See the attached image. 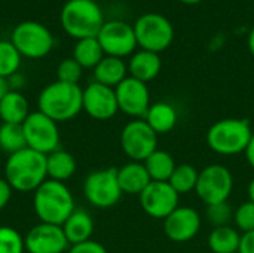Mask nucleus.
<instances>
[{
    "instance_id": "c9c22d12",
    "label": "nucleus",
    "mask_w": 254,
    "mask_h": 253,
    "mask_svg": "<svg viewBox=\"0 0 254 253\" xmlns=\"http://www.w3.org/2000/svg\"><path fill=\"white\" fill-rule=\"evenodd\" d=\"M12 192H13V189L10 188L7 180L0 177V210H3L9 204V201L12 198Z\"/></svg>"
},
{
    "instance_id": "4be33fe9",
    "label": "nucleus",
    "mask_w": 254,
    "mask_h": 253,
    "mask_svg": "<svg viewBox=\"0 0 254 253\" xmlns=\"http://www.w3.org/2000/svg\"><path fill=\"white\" fill-rule=\"evenodd\" d=\"M30 115V106L27 98L19 91L9 89L0 100V119L3 124L22 125Z\"/></svg>"
},
{
    "instance_id": "b1692460",
    "label": "nucleus",
    "mask_w": 254,
    "mask_h": 253,
    "mask_svg": "<svg viewBox=\"0 0 254 253\" xmlns=\"http://www.w3.org/2000/svg\"><path fill=\"white\" fill-rule=\"evenodd\" d=\"M77 164L74 157L63 149H57L46 155V171L48 179L65 182L76 173Z\"/></svg>"
},
{
    "instance_id": "39448f33",
    "label": "nucleus",
    "mask_w": 254,
    "mask_h": 253,
    "mask_svg": "<svg viewBox=\"0 0 254 253\" xmlns=\"http://www.w3.org/2000/svg\"><path fill=\"white\" fill-rule=\"evenodd\" d=\"M253 134L247 119L225 118L208 128L207 145L219 155H238L246 152Z\"/></svg>"
},
{
    "instance_id": "9b49d317",
    "label": "nucleus",
    "mask_w": 254,
    "mask_h": 253,
    "mask_svg": "<svg viewBox=\"0 0 254 253\" xmlns=\"http://www.w3.org/2000/svg\"><path fill=\"white\" fill-rule=\"evenodd\" d=\"M22 131L25 136L27 148L39 154L49 155L51 152L60 149L58 124L40 110L28 115V118L22 124Z\"/></svg>"
},
{
    "instance_id": "f8f14e48",
    "label": "nucleus",
    "mask_w": 254,
    "mask_h": 253,
    "mask_svg": "<svg viewBox=\"0 0 254 253\" xmlns=\"http://www.w3.org/2000/svg\"><path fill=\"white\" fill-rule=\"evenodd\" d=\"M97 40L106 55L122 60L125 57H131L138 46L134 27L122 19L106 21L97 34Z\"/></svg>"
},
{
    "instance_id": "0eeeda50",
    "label": "nucleus",
    "mask_w": 254,
    "mask_h": 253,
    "mask_svg": "<svg viewBox=\"0 0 254 253\" xmlns=\"http://www.w3.org/2000/svg\"><path fill=\"white\" fill-rule=\"evenodd\" d=\"M10 42L18 49L21 57L30 60L45 58L54 48V36L51 30L36 21L19 22L10 36Z\"/></svg>"
},
{
    "instance_id": "7ed1b4c3",
    "label": "nucleus",
    "mask_w": 254,
    "mask_h": 253,
    "mask_svg": "<svg viewBox=\"0 0 254 253\" xmlns=\"http://www.w3.org/2000/svg\"><path fill=\"white\" fill-rule=\"evenodd\" d=\"M83 89L74 84H64L55 81L46 85L37 98V106L42 113L52 121L65 122L76 118L82 109Z\"/></svg>"
},
{
    "instance_id": "f03ea898",
    "label": "nucleus",
    "mask_w": 254,
    "mask_h": 253,
    "mask_svg": "<svg viewBox=\"0 0 254 253\" xmlns=\"http://www.w3.org/2000/svg\"><path fill=\"white\" fill-rule=\"evenodd\" d=\"M33 207L40 222L60 227L76 210L74 197L65 183L51 179L34 191Z\"/></svg>"
},
{
    "instance_id": "58836bf2",
    "label": "nucleus",
    "mask_w": 254,
    "mask_h": 253,
    "mask_svg": "<svg viewBox=\"0 0 254 253\" xmlns=\"http://www.w3.org/2000/svg\"><path fill=\"white\" fill-rule=\"evenodd\" d=\"M246 158H247V163L250 164V167L254 170V134L253 137H252V140H250V143H249V146H247V149H246Z\"/></svg>"
},
{
    "instance_id": "ddd939ff",
    "label": "nucleus",
    "mask_w": 254,
    "mask_h": 253,
    "mask_svg": "<svg viewBox=\"0 0 254 253\" xmlns=\"http://www.w3.org/2000/svg\"><path fill=\"white\" fill-rule=\"evenodd\" d=\"M140 206L153 219H165L177 207L180 195L168 182H150L138 195Z\"/></svg>"
},
{
    "instance_id": "473e14b6",
    "label": "nucleus",
    "mask_w": 254,
    "mask_h": 253,
    "mask_svg": "<svg viewBox=\"0 0 254 253\" xmlns=\"http://www.w3.org/2000/svg\"><path fill=\"white\" fill-rule=\"evenodd\" d=\"M82 73L83 69L79 66V63L74 58H65L57 67V81L64 84L79 85V81L82 79Z\"/></svg>"
},
{
    "instance_id": "c756f323",
    "label": "nucleus",
    "mask_w": 254,
    "mask_h": 253,
    "mask_svg": "<svg viewBox=\"0 0 254 253\" xmlns=\"http://www.w3.org/2000/svg\"><path fill=\"white\" fill-rule=\"evenodd\" d=\"M21 54L10 40H0V76L7 79L18 73L21 67Z\"/></svg>"
},
{
    "instance_id": "6ab92c4d",
    "label": "nucleus",
    "mask_w": 254,
    "mask_h": 253,
    "mask_svg": "<svg viewBox=\"0 0 254 253\" xmlns=\"http://www.w3.org/2000/svg\"><path fill=\"white\" fill-rule=\"evenodd\" d=\"M118 182L122 194L140 195L152 179L144 167V163L129 161L118 169Z\"/></svg>"
},
{
    "instance_id": "1a4fd4ad",
    "label": "nucleus",
    "mask_w": 254,
    "mask_h": 253,
    "mask_svg": "<svg viewBox=\"0 0 254 253\" xmlns=\"http://www.w3.org/2000/svg\"><path fill=\"white\" fill-rule=\"evenodd\" d=\"M234 189V176L223 164H210L199 171L195 188L199 200L207 204H219L229 200Z\"/></svg>"
},
{
    "instance_id": "412c9836",
    "label": "nucleus",
    "mask_w": 254,
    "mask_h": 253,
    "mask_svg": "<svg viewBox=\"0 0 254 253\" xmlns=\"http://www.w3.org/2000/svg\"><path fill=\"white\" fill-rule=\"evenodd\" d=\"M94 70V81L116 88L125 78H128V64L122 58L104 55V58L92 69Z\"/></svg>"
},
{
    "instance_id": "a18cd8bd",
    "label": "nucleus",
    "mask_w": 254,
    "mask_h": 253,
    "mask_svg": "<svg viewBox=\"0 0 254 253\" xmlns=\"http://www.w3.org/2000/svg\"><path fill=\"white\" fill-rule=\"evenodd\" d=\"M237 253H240V252H237Z\"/></svg>"
},
{
    "instance_id": "7c9ffc66",
    "label": "nucleus",
    "mask_w": 254,
    "mask_h": 253,
    "mask_svg": "<svg viewBox=\"0 0 254 253\" xmlns=\"http://www.w3.org/2000/svg\"><path fill=\"white\" fill-rule=\"evenodd\" d=\"M24 252V237L12 227H0V253Z\"/></svg>"
},
{
    "instance_id": "f704fd0d",
    "label": "nucleus",
    "mask_w": 254,
    "mask_h": 253,
    "mask_svg": "<svg viewBox=\"0 0 254 253\" xmlns=\"http://www.w3.org/2000/svg\"><path fill=\"white\" fill-rule=\"evenodd\" d=\"M67 253H107V251H106V248L101 243H98V242L91 239L88 242L70 246Z\"/></svg>"
},
{
    "instance_id": "2eb2a0df",
    "label": "nucleus",
    "mask_w": 254,
    "mask_h": 253,
    "mask_svg": "<svg viewBox=\"0 0 254 253\" xmlns=\"http://www.w3.org/2000/svg\"><path fill=\"white\" fill-rule=\"evenodd\" d=\"M82 109L88 116L97 121L112 119L119 112L115 88L101 85L95 81L91 82L83 88Z\"/></svg>"
},
{
    "instance_id": "ea45409f",
    "label": "nucleus",
    "mask_w": 254,
    "mask_h": 253,
    "mask_svg": "<svg viewBox=\"0 0 254 253\" xmlns=\"http://www.w3.org/2000/svg\"><path fill=\"white\" fill-rule=\"evenodd\" d=\"M9 91V85H7V79L0 76V100L6 95V92Z\"/></svg>"
},
{
    "instance_id": "f3484780",
    "label": "nucleus",
    "mask_w": 254,
    "mask_h": 253,
    "mask_svg": "<svg viewBox=\"0 0 254 253\" xmlns=\"http://www.w3.org/2000/svg\"><path fill=\"white\" fill-rule=\"evenodd\" d=\"M202 221L198 210L188 206H179L164 219V233L174 243H186L195 239L201 230Z\"/></svg>"
},
{
    "instance_id": "bb28decb",
    "label": "nucleus",
    "mask_w": 254,
    "mask_h": 253,
    "mask_svg": "<svg viewBox=\"0 0 254 253\" xmlns=\"http://www.w3.org/2000/svg\"><path fill=\"white\" fill-rule=\"evenodd\" d=\"M104 55L106 54L97 37L80 39L73 48V58L82 69H94L104 58Z\"/></svg>"
},
{
    "instance_id": "e433bc0d",
    "label": "nucleus",
    "mask_w": 254,
    "mask_h": 253,
    "mask_svg": "<svg viewBox=\"0 0 254 253\" xmlns=\"http://www.w3.org/2000/svg\"><path fill=\"white\" fill-rule=\"evenodd\" d=\"M240 253H254V230L250 233L241 234Z\"/></svg>"
},
{
    "instance_id": "72a5a7b5",
    "label": "nucleus",
    "mask_w": 254,
    "mask_h": 253,
    "mask_svg": "<svg viewBox=\"0 0 254 253\" xmlns=\"http://www.w3.org/2000/svg\"><path fill=\"white\" fill-rule=\"evenodd\" d=\"M234 224L238 231L243 234L250 233L254 230V203L250 200L241 203L234 212Z\"/></svg>"
},
{
    "instance_id": "f257e3e1",
    "label": "nucleus",
    "mask_w": 254,
    "mask_h": 253,
    "mask_svg": "<svg viewBox=\"0 0 254 253\" xmlns=\"http://www.w3.org/2000/svg\"><path fill=\"white\" fill-rule=\"evenodd\" d=\"M4 179L13 191L34 192L46 179V155L24 148L9 155L4 164Z\"/></svg>"
},
{
    "instance_id": "a211bd4d",
    "label": "nucleus",
    "mask_w": 254,
    "mask_h": 253,
    "mask_svg": "<svg viewBox=\"0 0 254 253\" xmlns=\"http://www.w3.org/2000/svg\"><path fill=\"white\" fill-rule=\"evenodd\" d=\"M162 69V60L159 54L150 51H135L128 61V73L131 78L138 79L144 84L156 79Z\"/></svg>"
},
{
    "instance_id": "a19ab883",
    "label": "nucleus",
    "mask_w": 254,
    "mask_h": 253,
    "mask_svg": "<svg viewBox=\"0 0 254 253\" xmlns=\"http://www.w3.org/2000/svg\"><path fill=\"white\" fill-rule=\"evenodd\" d=\"M247 46H249V51L250 54L254 57V27L250 30L249 33V39H247Z\"/></svg>"
},
{
    "instance_id": "c03bdc74",
    "label": "nucleus",
    "mask_w": 254,
    "mask_h": 253,
    "mask_svg": "<svg viewBox=\"0 0 254 253\" xmlns=\"http://www.w3.org/2000/svg\"><path fill=\"white\" fill-rule=\"evenodd\" d=\"M253 7H254V0H253Z\"/></svg>"
},
{
    "instance_id": "dca6fc26",
    "label": "nucleus",
    "mask_w": 254,
    "mask_h": 253,
    "mask_svg": "<svg viewBox=\"0 0 254 253\" xmlns=\"http://www.w3.org/2000/svg\"><path fill=\"white\" fill-rule=\"evenodd\" d=\"M25 252L28 253H64L70 245L60 225L37 224L24 237Z\"/></svg>"
},
{
    "instance_id": "4c0bfd02",
    "label": "nucleus",
    "mask_w": 254,
    "mask_h": 253,
    "mask_svg": "<svg viewBox=\"0 0 254 253\" xmlns=\"http://www.w3.org/2000/svg\"><path fill=\"white\" fill-rule=\"evenodd\" d=\"M7 85H9V89H12V91H19V89L25 85V78L18 72V73L12 75L10 78H7Z\"/></svg>"
},
{
    "instance_id": "6e6552de",
    "label": "nucleus",
    "mask_w": 254,
    "mask_h": 253,
    "mask_svg": "<svg viewBox=\"0 0 254 253\" xmlns=\"http://www.w3.org/2000/svg\"><path fill=\"white\" fill-rule=\"evenodd\" d=\"M83 195L86 201L97 209L116 206L124 195L118 182V169L109 167L89 173L83 182Z\"/></svg>"
},
{
    "instance_id": "2f4dec72",
    "label": "nucleus",
    "mask_w": 254,
    "mask_h": 253,
    "mask_svg": "<svg viewBox=\"0 0 254 253\" xmlns=\"http://www.w3.org/2000/svg\"><path fill=\"white\" fill-rule=\"evenodd\" d=\"M205 216L214 228L228 227L234 221V210H232L231 204L228 201H225V203L207 206Z\"/></svg>"
},
{
    "instance_id": "aec40b11",
    "label": "nucleus",
    "mask_w": 254,
    "mask_h": 253,
    "mask_svg": "<svg viewBox=\"0 0 254 253\" xmlns=\"http://www.w3.org/2000/svg\"><path fill=\"white\" fill-rule=\"evenodd\" d=\"M64 236L68 242L70 246L79 245L83 242L91 240L94 234V219L92 216L83 210V209H76L61 225Z\"/></svg>"
},
{
    "instance_id": "20e7f679",
    "label": "nucleus",
    "mask_w": 254,
    "mask_h": 253,
    "mask_svg": "<svg viewBox=\"0 0 254 253\" xmlns=\"http://www.w3.org/2000/svg\"><path fill=\"white\" fill-rule=\"evenodd\" d=\"M60 18L63 30L76 40L97 37L106 22L104 13L95 0H67Z\"/></svg>"
},
{
    "instance_id": "a878e982",
    "label": "nucleus",
    "mask_w": 254,
    "mask_h": 253,
    "mask_svg": "<svg viewBox=\"0 0 254 253\" xmlns=\"http://www.w3.org/2000/svg\"><path fill=\"white\" fill-rule=\"evenodd\" d=\"M144 167L153 182H168L177 164L170 152L156 149L144 161Z\"/></svg>"
},
{
    "instance_id": "9d476101",
    "label": "nucleus",
    "mask_w": 254,
    "mask_h": 253,
    "mask_svg": "<svg viewBox=\"0 0 254 253\" xmlns=\"http://www.w3.org/2000/svg\"><path fill=\"white\" fill-rule=\"evenodd\" d=\"M121 148L131 161L144 163L158 149V134L144 119H132L121 131Z\"/></svg>"
},
{
    "instance_id": "79ce46f5",
    "label": "nucleus",
    "mask_w": 254,
    "mask_h": 253,
    "mask_svg": "<svg viewBox=\"0 0 254 253\" xmlns=\"http://www.w3.org/2000/svg\"><path fill=\"white\" fill-rule=\"evenodd\" d=\"M247 194H249V200L254 203V177L250 180V183L247 186Z\"/></svg>"
},
{
    "instance_id": "423d86ee",
    "label": "nucleus",
    "mask_w": 254,
    "mask_h": 253,
    "mask_svg": "<svg viewBox=\"0 0 254 253\" xmlns=\"http://www.w3.org/2000/svg\"><path fill=\"white\" fill-rule=\"evenodd\" d=\"M132 27L137 45L144 51L161 54L168 49L174 40V27L171 21L158 12H147L140 15Z\"/></svg>"
},
{
    "instance_id": "c85d7f7f",
    "label": "nucleus",
    "mask_w": 254,
    "mask_h": 253,
    "mask_svg": "<svg viewBox=\"0 0 254 253\" xmlns=\"http://www.w3.org/2000/svg\"><path fill=\"white\" fill-rule=\"evenodd\" d=\"M27 148L22 125L18 124H1L0 125V149L12 155Z\"/></svg>"
},
{
    "instance_id": "cd10ccee",
    "label": "nucleus",
    "mask_w": 254,
    "mask_h": 253,
    "mask_svg": "<svg viewBox=\"0 0 254 253\" xmlns=\"http://www.w3.org/2000/svg\"><path fill=\"white\" fill-rule=\"evenodd\" d=\"M198 177H199V171L193 166L179 164L176 167V170L173 171L168 183L176 189V192L179 195H182V194H189V192L195 191Z\"/></svg>"
},
{
    "instance_id": "4468645a",
    "label": "nucleus",
    "mask_w": 254,
    "mask_h": 253,
    "mask_svg": "<svg viewBox=\"0 0 254 253\" xmlns=\"http://www.w3.org/2000/svg\"><path fill=\"white\" fill-rule=\"evenodd\" d=\"M115 92L121 112L134 119H143L146 116L150 107V91L147 84L128 76L115 88Z\"/></svg>"
},
{
    "instance_id": "393cba45",
    "label": "nucleus",
    "mask_w": 254,
    "mask_h": 253,
    "mask_svg": "<svg viewBox=\"0 0 254 253\" xmlns=\"http://www.w3.org/2000/svg\"><path fill=\"white\" fill-rule=\"evenodd\" d=\"M240 245L241 234L231 225L213 228L208 236V248L213 253H237L240 252Z\"/></svg>"
},
{
    "instance_id": "37998d69",
    "label": "nucleus",
    "mask_w": 254,
    "mask_h": 253,
    "mask_svg": "<svg viewBox=\"0 0 254 253\" xmlns=\"http://www.w3.org/2000/svg\"><path fill=\"white\" fill-rule=\"evenodd\" d=\"M179 1H182L183 4H198V3H201V1H204V0H179Z\"/></svg>"
},
{
    "instance_id": "5701e85b",
    "label": "nucleus",
    "mask_w": 254,
    "mask_h": 253,
    "mask_svg": "<svg viewBox=\"0 0 254 253\" xmlns=\"http://www.w3.org/2000/svg\"><path fill=\"white\" fill-rule=\"evenodd\" d=\"M143 119L159 136V134L170 133L177 125L179 115L173 104H170L167 101H158V103L150 104V107Z\"/></svg>"
}]
</instances>
